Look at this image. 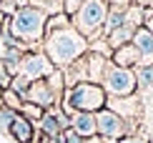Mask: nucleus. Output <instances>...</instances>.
<instances>
[{
    "label": "nucleus",
    "mask_w": 153,
    "mask_h": 143,
    "mask_svg": "<svg viewBox=\"0 0 153 143\" xmlns=\"http://www.w3.org/2000/svg\"><path fill=\"white\" fill-rule=\"evenodd\" d=\"M108 106V93L100 83H91V80H83L75 83L65 90V98H63V110L65 113H98Z\"/></svg>",
    "instance_id": "nucleus-1"
},
{
    "label": "nucleus",
    "mask_w": 153,
    "mask_h": 143,
    "mask_svg": "<svg viewBox=\"0 0 153 143\" xmlns=\"http://www.w3.org/2000/svg\"><path fill=\"white\" fill-rule=\"evenodd\" d=\"M88 43L85 38L75 30H68V28H60V30H53L48 38V55H50V63L55 66H68L73 63L75 58H80L85 53Z\"/></svg>",
    "instance_id": "nucleus-2"
},
{
    "label": "nucleus",
    "mask_w": 153,
    "mask_h": 143,
    "mask_svg": "<svg viewBox=\"0 0 153 143\" xmlns=\"http://www.w3.org/2000/svg\"><path fill=\"white\" fill-rule=\"evenodd\" d=\"M100 86L105 88V93L111 98H126L133 95L138 90V80H136V70L133 68H120L116 63H108L100 78Z\"/></svg>",
    "instance_id": "nucleus-3"
},
{
    "label": "nucleus",
    "mask_w": 153,
    "mask_h": 143,
    "mask_svg": "<svg viewBox=\"0 0 153 143\" xmlns=\"http://www.w3.org/2000/svg\"><path fill=\"white\" fill-rule=\"evenodd\" d=\"M43 15L40 10H33V8H25V10H18V15L13 18V33L23 40H38L43 33Z\"/></svg>",
    "instance_id": "nucleus-4"
},
{
    "label": "nucleus",
    "mask_w": 153,
    "mask_h": 143,
    "mask_svg": "<svg viewBox=\"0 0 153 143\" xmlns=\"http://www.w3.org/2000/svg\"><path fill=\"white\" fill-rule=\"evenodd\" d=\"M105 15L108 13H105L103 0H85L83 8L78 10V15H75V25H78V30L83 35H93L105 23Z\"/></svg>",
    "instance_id": "nucleus-5"
},
{
    "label": "nucleus",
    "mask_w": 153,
    "mask_h": 143,
    "mask_svg": "<svg viewBox=\"0 0 153 143\" xmlns=\"http://www.w3.org/2000/svg\"><path fill=\"white\" fill-rule=\"evenodd\" d=\"M95 123H98V136H103L108 141H120L123 136H128V121H123L116 110L103 108L95 113Z\"/></svg>",
    "instance_id": "nucleus-6"
},
{
    "label": "nucleus",
    "mask_w": 153,
    "mask_h": 143,
    "mask_svg": "<svg viewBox=\"0 0 153 143\" xmlns=\"http://www.w3.org/2000/svg\"><path fill=\"white\" fill-rule=\"evenodd\" d=\"M50 73H53V63H50V58L38 55V53L23 55L20 66H18V75L28 78L30 83H33V80H40V78H48Z\"/></svg>",
    "instance_id": "nucleus-7"
},
{
    "label": "nucleus",
    "mask_w": 153,
    "mask_h": 143,
    "mask_svg": "<svg viewBox=\"0 0 153 143\" xmlns=\"http://www.w3.org/2000/svg\"><path fill=\"white\" fill-rule=\"evenodd\" d=\"M28 103H35V106H40L43 110L50 108L55 103V88L48 83V78H40V80H33L30 83V90H28Z\"/></svg>",
    "instance_id": "nucleus-8"
},
{
    "label": "nucleus",
    "mask_w": 153,
    "mask_h": 143,
    "mask_svg": "<svg viewBox=\"0 0 153 143\" xmlns=\"http://www.w3.org/2000/svg\"><path fill=\"white\" fill-rule=\"evenodd\" d=\"M71 128L75 133L80 136V138H93V136H98V123H95V113H71Z\"/></svg>",
    "instance_id": "nucleus-9"
},
{
    "label": "nucleus",
    "mask_w": 153,
    "mask_h": 143,
    "mask_svg": "<svg viewBox=\"0 0 153 143\" xmlns=\"http://www.w3.org/2000/svg\"><path fill=\"white\" fill-rule=\"evenodd\" d=\"M133 45L141 53V66H153V33L148 28H138L133 35Z\"/></svg>",
    "instance_id": "nucleus-10"
},
{
    "label": "nucleus",
    "mask_w": 153,
    "mask_h": 143,
    "mask_svg": "<svg viewBox=\"0 0 153 143\" xmlns=\"http://www.w3.org/2000/svg\"><path fill=\"white\" fill-rule=\"evenodd\" d=\"M8 133H10L18 143H33V136H35L30 118H25V115H20V113H15V118H13Z\"/></svg>",
    "instance_id": "nucleus-11"
},
{
    "label": "nucleus",
    "mask_w": 153,
    "mask_h": 143,
    "mask_svg": "<svg viewBox=\"0 0 153 143\" xmlns=\"http://www.w3.org/2000/svg\"><path fill=\"white\" fill-rule=\"evenodd\" d=\"M111 58H113V63H116V66H120V68H133V66H141V53H138V48H136L133 43L116 48Z\"/></svg>",
    "instance_id": "nucleus-12"
},
{
    "label": "nucleus",
    "mask_w": 153,
    "mask_h": 143,
    "mask_svg": "<svg viewBox=\"0 0 153 143\" xmlns=\"http://www.w3.org/2000/svg\"><path fill=\"white\" fill-rule=\"evenodd\" d=\"M136 30H138V25H133V23L120 25V28H116L111 35H105V38H108V45H111V48L116 50V48H120V45L133 43V35H136Z\"/></svg>",
    "instance_id": "nucleus-13"
},
{
    "label": "nucleus",
    "mask_w": 153,
    "mask_h": 143,
    "mask_svg": "<svg viewBox=\"0 0 153 143\" xmlns=\"http://www.w3.org/2000/svg\"><path fill=\"white\" fill-rule=\"evenodd\" d=\"M40 131L45 133V136H50V138H60L65 128L60 126V121H58V115H55V113H43V118H40Z\"/></svg>",
    "instance_id": "nucleus-14"
},
{
    "label": "nucleus",
    "mask_w": 153,
    "mask_h": 143,
    "mask_svg": "<svg viewBox=\"0 0 153 143\" xmlns=\"http://www.w3.org/2000/svg\"><path fill=\"white\" fill-rule=\"evenodd\" d=\"M143 123H146V131L151 136V143H153V88L151 90H143Z\"/></svg>",
    "instance_id": "nucleus-15"
},
{
    "label": "nucleus",
    "mask_w": 153,
    "mask_h": 143,
    "mask_svg": "<svg viewBox=\"0 0 153 143\" xmlns=\"http://www.w3.org/2000/svg\"><path fill=\"white\" fill-rule=\"evenodd\" d=\"M128 23V13L126 10H113L105 15V35H111L116 28H120V25Z\"/></svg>",
    "instance_id": "nucleus-16"
},
{
    "label": "nucleus",
    "mask_w": 153,
    "mask_h": 143,
    "mask_svg": "<svg viewBox=\"0 0 153 143\" xmlns=\"http://www.w3.org/2000/svg\"><path fill=\"white\" fill-rule=\"evenodd\" d=\"M136 80H138V90H151L153 88V66H138Z\"/></svg>",
    "instance_id": "nucleus-17"
},
{
    "label": "nucleus",
    "mask_w": 153,
    "mask_h": 143,
    "mask_svg": "<svg viewBox=\"0 0 153 143\" xmlns=\"http://www.w3.org/2000/svg\"><path fill=\"white\" fill-rule=\"evenodd\" d=\"M3 103H5V108H13V110H20L25 101H23V98H20V95H18L15 90H13V88H8V90H3Z\"/></svg>",
    "instance_id": "nucleus-18"
},
{
    "label": "nucleus",
    "mask_w": 153,
    "mask_h": 143,
    "mask_svg": "<svg viewBox=\"0 0 153 143\" xmlns=\"http://www.w3.org/2000/svg\"><path fill=\"white\" fill-rule=\"evenodd\" d=\"M15 113L18 110H13V108H0V131L3 133H8L10 131V123H13V118H15Z\"/></svg>",
    "instance_id": "nucleus-19"
},
{
    "label": "nucleus",
    "mask_w": 153,
    "mask_h": 143,
    "mask_svg": "<svg viewBox=\"0 0 153 143\" xmlns=\"http://www.w3.org/2000/svg\"><path fill=\"white\" fill-rule=\"evenodd\" d=\"M20 110L25 113V118H38V121H40V118H43V113H45L40 106H35V103H28V101L23 103V108H20Z\"/></svg>",
    "instance_id": "nucleus-20"
},
{
    "label": "nucleus",
    "mask_w": 153,
    "mask_h": 143,
    "mask_svg": "<svg viewBox=\"0 0 153 143\" xmlns=\"http://www.w3.org/2000/svg\"><path fill=\"white\" fill-rule=\"evenodd\" d=\"M60 138H63V143H83V141H85V138H80V136L75 133L73 128H68V131H63V136H60Z\"/></svg>",
    "instance_id": "nucleus-21"
},
{
    "label": "nucleus",
    "mask_w": 153,
    "mask_h": 143,
    "mask_svg": "<svg viewBox=\"0 0 153 143\" xmlns=\"http://www.w3.org/2000/svg\"><path fill=\"white\" fill-rule=\"evenodd\" d=\"M116 143H151V141L143 138V136H123V138L116 141Z\"/></svg>",
    "instance_id": "nucleus-22"
},
{
    "label": "nucleus",
    "mask_w": 153,
    "mask_h": 143,
    "mask_svg": "<svg viewBox=\"0 0 153 143\" xmlns=\"http://www.w3.org/2000/svg\"><path fill=\"white\" fill-rule=\"evenodd\" d=\"M83 143H116V141H108V138H103V136H93V138H85Z\"/></svg>",
    "instance_id": "nucleus-23"
},
{
    "label": "nucleus",
    "mask_w": 153,
    "mask_h": 143,
    "mask_svg": "<svg viewBox=\"0 0 153 143\" xmlns=\"http://www.w3.org/2000/svg\"><path fill=\"white\" fill-rule=\"evenodd\" d=\"M143 20H146V28H148L151 33H153V10H148V13H146V18H143Z\"/></svg>",
    "instance_id": "nucleus-24"
},
{
    "label": "nucleus",
    "mask_w": 153,
    "mask_h": 143,
    "mask_svg": "<svg viewBox=\"0 0 153 143\" xmlns=\"http://www.w3.org/2000/svg\"><path fill=\"white\" fill-rule=\"evenodd\" d=\"M78 3H80V0H65V10H68V13H73Z\"/></svg>",
    "instance_id": "nucleus-25"
},
{
    "label": "nucleus",
    "mask_w": 153,
    "mask_h": 143,
    "mask_svg": "<svg viewBox=\"0 0 153 143\" xmlns=\"http://www.w3.org/2000/svg\"><path fill=\"white\" fill-rule=\"evenodd\" d=\"M108 3H113V5H126L128 0H108Z\"/></svg>",
    "instance_id": "nucleus-26"
},
{
    "label": "nucleus",
    "mask_w": 153,
    "mask_h": 143,
    "mask_svg": "<svg viewBox=\"0 0 153 143\" xmlns=\"http://www.w3.org/2000/svg\"><path fill=\"white\" fill-rule=\"evenodd\" d=\"M151 3V0H138V5H148Z\"/></svg>",
    "instance_id": "nucleus-27"
}]
</instances>
